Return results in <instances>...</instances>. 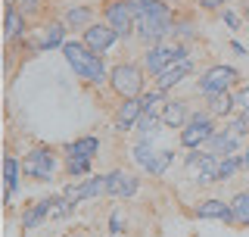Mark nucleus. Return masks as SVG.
Returning a JSON list of instances; mask_svg holds the SVG:
<instances>
[{"label": "nucleus", "instance_id": "obj_37", "mask_svg": "<svg viewBox=\"0 0 249 237\" xmlns=\"http://www.w3.org/2000/svg\"><path fill=\"white\" fill-rule=\"evenodd\" d=\"M109 231H112V234H122V231H124V216H122V209H112V212H109Z\"/></svg>", "mask_w": 249, "mask_h": 237}, {"label": "nucleus", "instance_id": "obj_30", "mask_svg": "<svg viewBox=\"0 0 249 237\" xmlns=\"http://www.w3.org/2000/svg\"><path fill=\"white\" fill-rule=\"evenodd\" d=\"M78 203L72 200V197H66V194H59L56 200H53V209H50V218H69L75 212Z\"/></svg>", "mask_w": 249, "mask_h": 237}, {"label": "nucleus", "instance_id": "obj_33", "mask_svg": "<svg viewBox=\"0 0 249 237\" xmlns=\"http://www.w3.org/2000/svg\"><path fill=\"white\" fill-rule=\"evenodd\" d=\"M122 181H124V172H122V169L109 172V175H106V194H109V197H119V191H122Z\"/></svg>", "mask_w": 249, "mask_h": 237}, {"label": "nucleus", "instance_id": "obj_45", "mask_svg": "<svg viewBox=\"0 0 249 237\" xmlns=\"http://www.w3.org/2000/svg\"><path fill=\"white\" fill-rule=\"evenodd\" d=\"M128 3H134V0H128Z\"/></svg>", "mask_w": 249, "mask_h": 237}, {"label": "nucleus", "instance_id": "obj_28", "mask_svg": "<svg viewBox=\"0 0 249 237\" xmlns=\"http://www.w3.org/2000/svg\"><path fill=\"white\" fill-rule=\"evenodd\" d=\"M171 162H175V150H156V156H153V162H150V169H146V172H150L153 178H162L168 172Z\"/></svg>", "mask_w": 249, "mask_h": 237}, {"label": "nucleus", "instance_id": "obj_22", "mask_svg": "<svg viewBox=\"0 0 249 237\" xmlns=\"http://www.w3.org/2000/svg\"><path fill=\"white\" fill-rule=\"evenodd\" d=\"M206 109H209L215 118H231L233 109H237V97H233V91L209 94V97H206Z\"/></svg>", "mask_w": 249, "mask_h": 237}, {"label": "nucleus", "instance_id": "obj_19", "mask_svg": "<svg viewBox=\"0 0 249 237\" xmlns=\"http://www.w3.org/2000/svg\"><path fill=\"white\" fill-rule=\"evenodd\" d=\"M159 116H162V125L165 128H178L181 131L184 125H187V118H190V109H187V100H165L159 109Z\"/></svg>", "mask_w": 249, "mask_h": 237}, {"label": "nucleus", "instance_id": "obj_40", "mask_svg": "<svg viewBox=\"0 0 249 237\" xmlns=\"http://www.w3.org/2000/svg\"><path fill=\"white\" fill-rule=\"evenodd\" d=\"M233 97H237V109H246L249 113V84L240 88V91H233Z\"/></svg>", "mask_w": 249, "mask_h": 237}, {"label": "nucleus", "instance_id": "obj_21", "mask_svg": "<svg viewBox=\"0 0 249 237\" xmlns=\"http://www.w3.org/2000/svg\"><path fill=\"white\" fill-rule=\"evenodd\" d=\"M93 16H97V10H93L90 3H72V6H66V13H62V22H66L69 28H88V25H93Z\"/></svg>", "mask_w": 249, "mask_h": 237}, {"label": "nucleus", "instance_id": "obj_16", "mask_svg": "<svg viewBox=\"0 0 249 237\" xmlns=\"http://www.w3.org/2000/svg\"><path fill=\"white\" fill-rule=\"evenodd\" d=\"M243 138H237L233 131H228V128H218L212 138H209V144H206V150L209 153H215V156H233V153H243Z\"/></svg>", "mask_w": 249, "mask_h": 237}, {"label": "nucleus", "instance_id": "obj_25", "mask_svg": "<svg viewBox=\"0 0 249 237\" xmlns=\"http://www.w3.org/2000/svg\"><path fill=\"white\" fill-rule=\"evenodd\" d=\"M159 125H162V116L150 109V113L140 116V122H137V128H134V131L140 134V140H153L156 134H159Z\"/></svg>", "mask_w": 249, "mask_h": 237}, {"label": "nucleus", "instance_id": "obj_27", "mask_svg": "<svg viewBox=\"0 0 249 237\" xmlns=\"http://www.w3.org/2000/svg\"><path fill=\"white\" fill-rule=\"evenodd\" d=\"M231 209H233V225L249 228V191H240L237 197H233Z\"/></svg>", "mask_w": 249, "mask_h": 237}, {"label": "nucleus", "instance_id": "obj_34", "mask_svg": "<svg viewBox=\"0 0 249 237\" xmlns=\"http://www.w3.org/2000/svg\"><path fill=\"white\" fill-rule=\"evenodd\" d=\"M140 191V178H134L131 172H124V181H122V191H119V197L122 200H128V197H134Z\"/></svg>", "mask_w": 249, "mask_h": 237}, {"label": "nucleus", "instance_id": "obj_39", "mask_svg": "<svg viewBox=\"0 0 249 237\" xmlns=\"http://www.w3.org/2000/svg\"><path fill=\"white\" fill-rule=\"evenodd\" d=\"M202 156H206V147H196V150H190V153L184 156V165H190V169H196V165L202 162Z\"/></svg>", "mask_w": 249, "mask_h": 237}, {"label": "nucleus", "instance_id": "obj_32", "mask_svg": "<svg viewBox=\"0 0 249 237\" xmlns=\"http://www.w3.org/2000/svg\"><path fill=\"white\" fill-rule=\"evenodd\" d=\"M228 131H233L237 138H249V113L246 109H240L237 116L228 118Z\"/></svg>", "mask_w": 249, "mask_h": 237}, {"label": "nucleus", "instance_id": "obj_43", "mask_svg": "<svg viewBox=\"0 0 249 237\" xmlns=\"http://www.w3.org/2000/svg\"><path fill=\"white\" fill-rule=\"evenodd\" d=\"M243 16L249 19V0H243Z\"/></svg>", "mask_w": 249, "mask_h": 237}, {"label": "nucleus", "instance_id": "obj_44", "mask_svg": "<svg viewBox=\"0 0 249 237\" xmlns=\"http://www.w3.org/2000/svg\"><path fill=\"white\" fill-rule=\"evenodd\" d=\"M69 237H78V234H69Z\"/></svg>", "mask_w": 249, "mask_h": 237}, {"label": "nucleus", "instance_id": "obj_10", "mask_svg": "<svg viewBox=\"0 0 249 237\" xmlns=\"http://www.w3.org/2000/svg\"><path fill=\"white\" fill-rule=\"evenodd\" d=\"M143 113H146V109H143V100H140V97L122 100V106L115 109V116H112V128L119 131V134H124V131H134Z\"/></svg>", "mask_w": 249, "mask_h": 237}, {"label": "nucleus", "instance_id": "obj_14", "mask_svg": "<svg viewBox=\"0 0 249 237\" xmlns=\"http://www.w3.org/2000/svg\"><path fill=\"white\" fill-rule=\"evenodd\" d=\"M193 75V59H181V62H171V66L165 69V72H159L156 75V91H171V88H178L181 81H187V78Z\"/></svg>", "mask_w": 249, "mask_h": 237}, {"label": "nucleus", "instance_id": "obj_20", "mask_svg": "<svg viewBox=\"0 0 249 237\" xmlns=\"http://www.w3.org/2000/svg\"><path fill=\"white\" fill-rule=\"evenodd\" d=\"M53 200H56V197H44V200H35V203H31V206L22 212V228H25V231H35V228H41L47 218H50Z\"/></svg>", "mask_w": 249, "mask_h": 237}, {"label": "nucleus", "instance_id": "obj_23", "mask_svg": "<svg viewBox=\"0 0 249 237\" xmlns=\"http://www.w3.org/2000/svg\"><path fill=\"white\" fill-rule=\"evenodd\" d=\"M218 165H221V156H215V153H209L206 150V156H202V162L196 165V184H215L218 181Z\"/></svg>", "mask_w": 249, "mask_h": 237}, {"label": "nucleus", "instance_id": "obj_18", "mask_svg": "<svg viewBox=\"0 0 249 237\" xmlns=\"http://www.w3.org/2000/svg\"><path fill=\"white\" fill-rule=\"evenodd\" d=\"M22 178H25V172H22V159H16L13 153L3 156V184H6V206H13L16 194H19V184Z\"/></svg>", "mask_w": 249, "mask_h": 237}, {"label": "nucleus", "instance_id": "obj_41", "mask_svg": "<svg viewBox=\"0 0 249 237\" xmlns=\"http://www.w3.org/2000/svg\"><path fill=\"white\" fill-rule=\"evenodd\" d=\"M231 50L237 53V57H249V50H246V47L240 44V41H231Z\"/></svg>", "mask_w": 249, "mask_h": 237}, {"label": "nucleus", "instance_id": "obj_3", "mask_svg": "<svg viewBox=\"0 0 249 237\" xmlns=\"http://www.w3.org/2000/svg\"><path fill=\"white\" fill-rule=\"evenodd\" d=\"M109 88L119 94L122 100L140 97L146 88V69L143 62H119L109 69Z\"/></svg>", "mask_w": 249, "mask_h": 237}, {"label": "nucleus", "instance_id": "obj_5", "mask_svg": "<svg viewBox=\"0 0 249 237\" xmlns=\"http://www.w3.org/2000/svg\"><path fill=\"white\" fill-rule=\"evenodd\" d=\"M181 59H190V44H178V41L153 44V47H146V53H143V69L156 78L159 72H165L171 62H181Z\"/></svg>", "mask_w": 249, "mask_h": 237}, {"label": "nucleus", "instance_id": "obj_31", "mask_svg": "<svg viewBox=\"0 0 249 237\" xmlns=\"http://www.w3.org/2000/svg\"><path fill=\"white\" fill-rule=\"evenodd\" d=\"M90 172H93V162H90V159H72V162H66V175L75 178V181L88 178Z\"/></svg>", "mask_w": 249, "mask_h": 237}, {"label": "nucleus", "instance_id": "obj_42", "mask_svg": "<svg viewBox=\"0 0 249 237\" xmlns=\"http://www.w3.org/2000/svg\"><path fill=\"white\" fill-rule=\"evenodd\" d=\"M243 162H246V169H249V147L243 150Z\"/></svg>", "mask_w": 249, "mask_h": 237}, {"label": "nucleus", "instance_id": "obj_6", "mask_svg": "<svg viewBox=\"0 0 249 237\" xmlns=\"http://www.w3.org/2000/svg\"><path fill=\"white\" fill-rule=\"evenodd\" d=\"M215 131H218L215 116L209 113V109H202V113H190V118H187V125L181 128L178 138H181L184 150H196V147H206Z\"/></svg>", "mask_w": 249, "mask_h": 237}, {"label": "nucleus", "instance_id": "obj_7", "mask_svg": "<svg viewBox=\"0 0 249 237\" xmlns=\"http://www.w3.org/2000/svg\"><path fill=\"white\" fill-rule=\"evenodd\" d=\"M240 84V69L228 66V62H218V66L206 69V72L199 75V94L202 97H209V94H221V91H233Z\"/></svg>", "mask_w": 249, "mask_h": 237}, {"label": "nucleus", "instance_id": "obj_17", "mask_svg": "<svg viewBox=\"0 0 249 237\" xmlns=\"http://www.w3.org/2000/svg\"><path fill=\"white\" fill-rule=\"evenodd\" d=\"M3 31H6V41H10V44L22 41V38L28 35V16L19 10V3H16V0H10V3H6V22H3Z\"/></svg>", "mask_w": 249, "mask_h": 237}, {"label": "nucleus", "instance_id": "obj_9", "mask_svg": "<svg viewBox=\"0 0 249 237\" xmlns=\"http://www.w3.org/2000/svg\"><path fill=\"white\" fill-rule=\"evenodd\" d=\"M119 31H115L109 22H93V25H88L81 31V44L88 47V50H93L97 57H103V53H109L115 44H119Z\"/></svg>", "mask_w": 249, "mask_h": 237}, {"label": "nucleus", "instance_id": "obj_15", "mask_svg": "<svg viewBox=\"0 0 249 237\" xmlns=\"http://www.w3.org/2000/svg\"><path fill=\"white\" fill-rule=\"evenodd\" d=\"M193 216L202 218V222H224V225H233V209L231 203L218 200V197H212V200H202L196 209H193Z\"/></svg>", "mask_w": 249, "mask_h": 237}, {"label": "nucleus", "instance_id": "obj_13", "mask_svg": "<svg viewBox=\"0 0 249 237\" xmlns=\"http://www.w3.org/2000/svg\"><path fill=\"white\" fill-rule=\"evenodd\" d=\"M97 153H100V138L97 134H84V138H75L72 144H66L62 147V159L66 162H72V159H97Z\"/></svg>", "mask_w": 249, "mask_h": 237}, {"label": "nucleus", "instance_id": "obj_38", "mask_svg": "<svg viewBox=\"0 0 249 237\" xmlns=\"http://www.w3.org/2000/svg\"><path fill=\"white\" fill-rule=\"evenodd\" d=\"M196 3H199V10H206V13H221L231 0H196Z\"/></svg>", "mask_w": 249, "mask_h": 237}, {"label": "nucleus", "instance_id": "obj_11", "mask_svg": "<svg viewBox=\"0 0 249 237\" xmlns=\"http://www.w3.org/2000/svg\"><path fill=\"white\" fill-rule=\"evenodd\" d=\"M62 194H66V197H72L75 203L93 200V197L106 194V175H88V178L75 181V184H66V187H62Z\"/></svg>", "mask_w": 249, "mask_h": 237}, {"label": "nucleus", "instance_id": "obj_12", "mask_svg": "<svg viewBox=\"0 0 249 237\" xmlns=\"http://www.w3.org/2000/svg\"><path fill=\"white\" fill-rule=\"evenodd\" d=\"M66 31H69V25H66V22H47V25L41 28V38H37V41H31V47H35V53L62 50V44H66Z\"/></svg>", "mask_w": 249, "mask_h": 237}, {"label": "nucleus", "instance_id": "obj_26", "mask_svg": "<svg viewBox=\"0 0 249 237\" xmlns=\"http://www.w3.org/2000/svg\"><path fill=\"white\" fill-rule=\"evenodd\" d=\"M196 35H199V31H196V25H193L190 16H178V19H175V31H171V38H175L178 44H190Z\"/></svg>", "mask_w": 249, "mask_h": 237}, {"label": "nucleus", "instance_id": "obj_35", "mask_svg": "<svg viewBox=\"0 0 249 237\" xmlns=\"http://www.w3.org/2000/svg\"><path fill=\"white\" fill-rule=\"evenodd\" d=\"M218 16H221V22H224V25H228L231 31H240V25H243L240 13H237V10H231V6H224V10L218 13Z\"/></svg>", "mask_w": 249, "mask_h": 237}, {"label": "nucleus", "instance_id": "obj_2", "mask_svg": "<svg viewBox=\"0 0 249 237\" xmlns=\"http://www.w3.org/2000/svg\"><path fill=\"white\" fill-rule=\"evenodd\" d=\"M62 57H66V62L72 66V72L81 78V81L93 84V88L109 84V69H106L103 57H97L93 50H88L81 41H66L62 44Z\"/></svg>", "mask_w": 249, "mask_h": 237}, {"label": "nucleus", "instance_id": "obj_36", "mask_svg": "<svg viewBox=\"0 0 249 237\" xmlns=\"http://www.w3.org/2000/svg\"><path fill=\"white\" fill-rule=\"evenodd\" d=\"M16 3H19V10H22V13H25L28 19H31V16H37V13H41L44 0H16Z\"/></svg>", "mask_w": 249, "mask_h": 237}, {"label": "nucleus", "instance_id": "obj_8", "mask_svg": "<svg viewBox=\"0 0 249 237\" xmlns=\"http://www.w3.org/2000/svg\"><path fill=\"white\" fill-rule=\"evenodd\" d=\"M103 22H109V25L119 31L122 41L134 38V13H131L128 0H106L103 3Z\"/></svg>", "mask_w": 249, "mask_h": 237}, {"label": "nucleus", "instance_id": "obj_29", "mask_svg": "<svg viewBox=\"0 0 249 237\" xmlns=\"http://www.w3.org/2000/svg\"><path fill=\"white\" fill-rule=\"evenodd\" d=\"M131 156H134V162L140 165V169H150V162H153V156H156L153 140H137L134 150H131Z\"/></svg>", "mask_w": 249, "mask_h": 237}, {"label": "nucleus", "instance_id": "obj_4", "mask_svg": "<svg viewBox=\"0 0 249 237\" xmlns=\"http://www.w3.org/2000/svg\"><path fill=\"white\" fill-rule=\"evenodd\" d=\"M22 172H25V178H31V181L50 184L53 175H56V150L47 147V144L31 147L25 153V159H22Z\"/></svg>", "mask_w": 249, "mask_h": 237}, {"label": "nucleus", "instance_id": "obj_24", "mask_svg": "<svg viewBox=\"0 0 249 237\" xmlns=\"http://www.w3.org/2000/svg\"><path fill=\"white\" fill-rule=\"evenodd\" d=\"M246 162H243V153H233V156H224L221 165H218V181L215 184H224V181H231L237 172H243Z\"/></svg>", "mask_w": 249, "mask_h": 237}, {"label": "nucleus", "instance_id": "obj_1", "mask_svg": "<svg viewBox=\"0 0 249 237\" xmlns=\"http://www.w3.org/2000/svg\"><path fill=\"white\" fill-rule=\"evenodd\" d=\"M131 13H134V38L143 41L146 47L165 44L175 31L178 10L168 0H134Z\"/></svg>", "mask_w": 249, "mask_h": 237}]
</instances>
